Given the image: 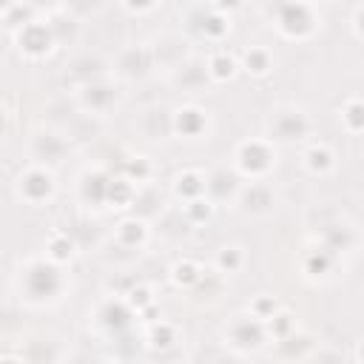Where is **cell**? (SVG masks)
<instances>
[{
    "mask_svg": "<svg viewBox=\"0 0 364 364\" xmlns=\"http://www.w3.org/2000/svg\"><path fill=\"white\" fill-rule=\"evenodd\" d=\"M276 17H279V28L287 37H307L316 28V17L313 9L304 3H284L276 6Z\"/></svg>",
    "mask_w": 364,
    "mask_h": 364,
    "instance_id": "obj_1",
    "label": "cell"
},
{
    "mask_svg": "<svg viewBox=\"0 0 364 364\" xmlns=\"http://www.w3.org/2000/svg\"><path fill=\"white\" fill-rule=\"evenodd\" d=\"M236 162H239V171L250 173V176H262L270 171L273 165V151L267 148V142L262 139H247L239 145V154H236Z\"/></svg>",
    "mask_w": 364,
    "mask_h": 364,
    "instance_id": "obj_2",
    "label": "cell"
},
{
    "mask_svg": "<svg viewBox=\"0 0 364 364\" xmlns=\"http://www.w3.org/2000/svg\"><path fill=\"white\" fill-rule=\"evenodd\" d=\"M26 290L28 296L34 299H46V296H54L60 290V273L54 264H46V262H37L26 270Z\"/></svg>",
    "mask_w": 364,
    "mask_h": 364,
    "instance_id": "obj_3",
    "label": "cell"
},
{
    "mask_svg": "<svg viewBox=\"0 0 364 364\" xmlns=\"http://www.w3.org/2000/svg\"><path fill=\"white\" fill-rule=\"evenodd\" d=\"M51 191H54L51 173L40 171V168H34V171H28V173L20 176V193H23L28 202H43V199L51 196Z\"/></svg>",
    "mask_w": 364,
    "mask_h": 364,
    "instance_id": "obj_4",
    "label": "cell"
},
{
    "mask_svg": "<svg viewBox=\"0 0 364 364\" xmlns=\"http://www.w3.org/2000/svg\"><path fill=\"white\" fill-rule=\"evenodd\" d=\"M307 128H310V122L301 111H282L270 125V131L279 139H301L307 134Z\"/></svg>",
    "mask_w": 364,
    "mask_h": 364,
    "instance_id": "obj_5",
    "label": "cell"
},
{
    "mask_svg": "<svg viewBox=\"0 0 364 364\" xmlns=\"http://www.w3.org/2000/svg\"><path fill=\"white\" fill-rule=\"evenodd\" d=\"M20 46H23V51H28L34 57L46 54L51 48V28L43 26V23H28L23 28V34H20Z\"/></svg>",
    "mask_w": 364,
    "mask_h": 364,
    "instance_id": "obj_6",
    "label": "cell"
},
{
    "mask_svg": "<svg viewBox=\"0 0 364 364\" xmlns=\"http://www.w3.org/2000/svg\"><path fill=\"white\" fill-rule=\"evenodd\" d=\"M230 338L239 347H259L264 338V327L259 318H236L230 327Z\"/></svg>",
    "mask_w": 364,
    "mask_h": 364,
    "instance_id": "obj_7",
    "label": "cell"
},
{
    "mask_svg": "<svg viewBox=\"0 0 364 364\" xmlns=\"http://www.w3.org/2000/svg\"><path fill=\"white\" fill-rule=\"evenodd\" d=\"M173 128L182 134V136H199L205 131V114L199 108H182L173 119Z\"/></svg>",
    "mask_w": 364,
    "mask_h": 364,
    "instance_id": "obj_8",
    "label": "cell"
},
{
    "mask_svg": "<svg viewBox=\"0 0 364 364\" xmlns=\"http://www.w3.org/2000/svg\"><path fill=\"white\" fill-rule=\"evenodd\" d=\"M176 193L179 196H185L188 202H193V199H199L202 193H205V188H208V179L205 176H199V173H193V171H188V173H182V176H176Z\"/></svg>",
    "mask_w": 364,
    "mask_h": 364,
    "instance_id": "obj_9",
    "label": "cell"
},
{
    "mask_svg": "<svg viewBox=\"0 0 364 364\" xmlns=\"http://www.w3.org/2000/svg\"><path fill=\"white\" fill-rule=\"evenodd\" d=\"M233 71H236V60H233L228 51H216V54L210 57V63H208V74H210L213 80H230Z\"/></svg>",
    "mask_w": 364,
    "mask_h": 364,
    "instance_id": "obj_10",
    "label": "cell"
},
{
    "mask_svg": "<svg viewBox=\"0 0 364 364\" xmlns=\"http://www.w3.org/2000/svg\"><path fill=\"white\" fill-rule=\"evenodd\" d=\"M242 202H245L247 210H267V208L273 205V196H270V191H267L264 185H250V188L245 191Z\"/></svg>",
    "mask_w": 364,
    "mask_h": 364,
    "instance_id": "obj_11",
    "label": "cell"
},
{
    "mask_svg": "<svg viewBox=\"0 0 364 364\" xmlns=\"http://www.w3.org/2000/svg\"><path fill=\"white\" fill-rule=\"evenodd\" d=\"M228 20L225 17H219L216 14V9H210V11H202V23H199V31L205 34V37H213V40H219L225 31H228Z\"/></svg>",
    "mask_w": 364,
    "mask_h": 364,
    "instance_id": "obj_12",
    "label": "cell"
},
{
    "mask_svg": "<svg viewBox=\"0 0 364 364\" xmlns=\"http://www.w3.org/2000/svg\"><path fill=\"white\" fill-rule=\"evenodd\" d=\"M173 282L179 287H193V284L202 282V270L193 262H176L173 264Z\"/></svg>",
    "mask_w": 364,
    "mask_h": 364,
    "instance_id": "obj_13",
    "label": "cell"
},
{
    "mask_svg": "<svg viewBox=\"0 0 364 364\" xmlns=\"http://www.w3.org/2000/svg\"><path fill=\"white\" fill-rule=\"evenodd\" d=\"M307 168H310L313 173H327V171L333 168V154H330L324 145H313V148L307 151Z\"/></svg>",
    "mask_w": 364,
    "mask_h": 364,
    "instance_id": "obj_14",
    "label": "cell"
},
{
    "mask_svg": "<svg viewBox=\"0 0 364 364\" xmlns=\"http://www.w3.org/2000/svg\"><path fill=\"white\" fill-rule=\"evenodd\" d=\"M341 119L350 131H364V100H350L341 108Z\"/></svg>",
    "mask_w": 364,
    "mask_h": 364,
    "instance_id": "obj_15",
    "label": "cell"
},
{
    "mask_svg": "<svg viewBox=\"0 0 364 364\" xmlns=\"http://www.w3.org/2000/svg\"><path fill=\"white\" fill-rule=\"evenodd\" d=\"M208 191H213L219 199L230 196L236 191V176H230L228 171H216L210 179H208Z\"/></svg>",
    "mask_w": 364,
    "mask_h": 364,
    "instance_id": "obj_16",
    "label": "cell"
},
{
    "mask_svg": "<svg viewBox=\"0 0 364 364\" xmlns=\"http://www.w3.org/2000/svg\"><path fill=\"white\" fill-rule=\"evenodd\" d=\"M245 68L247 71H253V74H267L270 71V54H267V48H250V51H245Z\"/></svg>",
    "mask_w": 364,
    "mask_h": 364,
    "instance_id": "obj_17",
    "label": "cell"
},
{
    "mask_svg": "<svg viewBox=\"0 0 364 364\" xmlns=\"http://www.w3.org/2000/svg\"><path fill=\"white\" fill-rule=\"evenodd\" d=\"M330 264H333V250H327V247H321V250H310V253L304 256V267H307V273H327Z\"/></svg>",
    "mask_w": 364,
    "mask_h": 364,
    "instance_id": "obj_18",
    "label": "cell"
},
{
    "mask_svg": "<svg viewBox=\"0 0 364 364\" xmlns=\"http://www.w3.org/2000/svg\"><path fill=\"white\" fill-rule=\"evenodd\" d=\"M128 318H131V313L125 310V304H105V310H102V321H105V327H111V330H122L125 324H128Z\"/></svg>",
    "mask_w": 364,
    "mask_h": 364,
    "instance_id": "obj_19",
    "label": "cell"
},
{
    "mask_svg": "<svg viewBox=\"0 0 364 364\" xmlns=\"http://www.w3.org/2000/svg\"><path fill=\"white\" fill-rule=\"evenodd\" d=\"M119 242L122 245H142L145 242V225L142 222H136V219H128V222H122L119 225Z\"/></svg>",
    "mask_w": 364,
    "mask_h": 364,
    "instance_id": "obj_20",
    "label": "cell"
},
{
    "mask_svg": "<svg viewBox=\"0 0 364 364\" xmlns=\"http://www.w3.org/2000/svg\"><path fill=\"white\" fill-rule=\"evenodd\" d=\"M117 100V94H114V88H108V85H91L88 91H85V105H91V108H105V105H111Z\"/></svg>",
    "mask_w": 364,
    "mask_h": 364,
    "instance_id": "obj_21",
    "label": "cell"
},
{
    "mask_svg": "<svg viewBox=\"0 0 364 364\" xmlns=\"http://www.w3.org/2000/svg\"><path fill=\"white\" fill-rule=\"evenodd\" d=\"M353 242V233H350V228H327V233H324V247L327 250H341V247H347Z\"/></svg>",
    "mask_w": 364,
    "mask_h": 364,
    "instance_id": "obj_22",
    "label": "cell"
},
{
    "mask_svg": "<svg viewBox=\"0 0 364 364\" xmlns=\"http://www.w3.org/2000/svg\"><path fill=\"white\" fill-rule=\"evenodd\" d=\"M151 344H154V347H159V350L171 347V344H173V327H171V324H165V321L154 324V330H151Z\"/></svg>",
    "mask_w": 364,
    "mask_h": 364,
    "instance_id": "obj_23",
    "label": "cell"
},
{
    "mask_svg": "<svg viewBox=\"0 0 364 364\" xmlns=\"http://www.w3.org/2000/svg\"><path fill=\"white\" fill-rule=\"evenodd\" d=\"M216 264H219L222 270L233 273V270H236V267L242 264V250H239V247H222V253H219Z\"/></svg>",
    "mask_w": 364,
    "mask_h": 364,
    "instance_id": "obj_24",
    "label": "cell"
},
{
    "mask_svg": "<svg viewBox=\"0 0 364 364\" xmlns=\"http://www.w3.org/2000/svg\"><path fill=\"white\" fill-rule=\"evenodd\" d=\"M273 310H276L273 296H259L253 301V318H273Z\"/></svg>",
    "mask_w": 364,
    "mask_h": 364,
    "instance_id": "obj_25",
    "label": "cell"
},
{
    "mask_svg": "<svg viewBox=\"0 0 364 364\" xmlns=\"http://www.w3.org/2000/svg\"><path fill=\"white\" fill-rule=\"evenodd\" d=\"M108 199H111V202H128V199H131V185H128L125 179L111 182V188H108Z\"/></svg>",
    "mask_w": 364,
    "mask_h": 364,
    "instance_id": "obj_26",
    "label": "cell"
},
{
    "mask_svg": "<svg viewBox=\"0 0 364 364\" xmlns=\"http://www.w3.org/2000/svg\"><path fill=\"white\" fill-rule=\"evenodd\" d=\"M188 216H191L193 222L208 219V216H210V202H205V199H193V202H188Z\"/></svg>",
    "mask_w": 364,
    "mask_h": 364,
    "instance_id": "obj_27",
    "label": "cell"
},
{
    "mask_svg": "<svg viewBox=\"0 0 364 364\" xmlns=\"http://www.w3.org/2000/svg\"><path fill=\"white\" fill-rule=\"evenodd\" d=\"M290 327H293V318H290L287 313H279V316H273V321H270V330H273L279 338H284V336L290 333Z\"/></svg>",
    "mask_w": 364,
    "mask_h": 364,
    "instance_id": "obj_28",
    "label": "cell"
},
{
    "mask_svg": "<svg viewBox=\"0 0 364 364\" xmlns=\"http://www.w3.org/2000/svg\"><path fill=\"white\" fill-rule=\"evenodd\" d=\"M51 256H54L57 262L68 259V256H71V245H68L65 239H54V242H51Z\"/></svg>",
    "mask_w": 364,
    "mask_h": 364,
    "instance_id": "obj_29",
    "label": "cell"
},
{
    "mask_svg": "<svg viewBox=\"0 0 364 364\" xmlns=\"http://www.w3.org/2000/svg\"><path fill=\"white\" fill-rule=\"evenodd\" d=\"M134 307H145V304H151V293L145 290V287H134L131 290V299H128Z\"/></svg>",
    "mask_w": 364,
    "mask_h": 364,
    "instance_id": "obj_30",
    "label": "cell"
},
{
    "mask_svg": "<svg viewBox=\"0 0 364 364\" xmlns=\"http://www.w3.org/2000/svg\"><path fill=\"white\" fill-rule=\"evenodd\" d=\"M128 173L136 176V179H145V176H148V162H145L142 156H136V162L128 165Z\"/></svg>",
    "mask_w": 364,
    "mask_h": 364,
    "instance_id": "obj_31",
    "label": "cell"
},
{
    "mask_svg": "<svg viewBox=\"0 0 364 364\" xmlns=\"http://www.w3.org/2000/svg\"><path fill=\"white\" fill-rule=\"evenodd\" d=\"M355 31H358V34H364V6H358V9H355Z\"/></svg>",
    "mask_w": 364,
    "mask_h": 364,
    "instance_id": "obj_32",
    "label": "cell"
},
{
    "mask_svg": "<svg viewBox=\"0 0 364 364\" xmlns=\"http://www.w3.org/2000/svg\"><path fill=\"white\" fill-rule=\"evenodd\" d=\"M358 358L364 361V341H361V347H358Z\"/></svg>",
    "mask_w": 364,
    "mask_h": 364,
    "instance_id": "obj_33",
    "label": "cell"
},
{
    "mask_svg": "<svg viewBox=\"0 0 364 364\" xmlns=\"http://www.w3.org/2000/svg\"><path fill=\"white\" fill-rule=\"evenodd\" d=\"M6 364H14V361H11V358H9V361H6Z\"/></svg>",
    "mask_w": 364,
    "mask_h": 364,
    "instance_id": "obj_34",
    "label": "cell"
}]
</instances>
